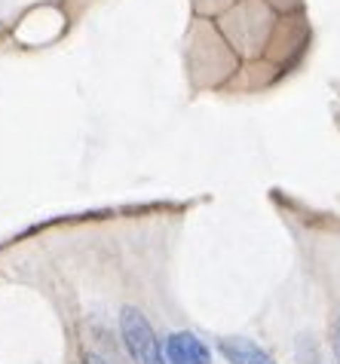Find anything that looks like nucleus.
I'll list each match as a JSON object with an SVG mask.
<instances>
[{
  "instance_id": "1",
  "label": "nucleus",
  "mask_w": 340,
  "mask_h": 364,
  "mask_svg": "<svg viewBox=\"0 0 340 364\" xmlns=\"http://www.w3.org/2000/svg\"><path fill=\"white\" fill-rule=\"evenodd\" d=\"M119 337H123V346L135 364H169L151 321H147L142 309L135 306L119 309Z\"/></svg>"
},
{
  "instance_id": "2",
  "label": "nucleus",
  "mask_w": 340,
  "mask_h": 364,
  "mask_svg": "<svg viewBox=\"0 0 340 364\" xmlns=\"http://www.w3.org/2000/svg\"><path fill=\"white\" fill-rule=\"evenodd\" d=\"M166 361L169 364H212V349L196 333L175 331L166 337Z\"/></svg>"
},
{
  "instance_id": "3",
  "label": "nucleus",
  "mask_w": 340,
  "mask_h": 364,
  "mask_svg": "<svg viewBox=\"0 0 340 364\" xmlns=\"http://www.w3.org/2000/svg\"><path fill=\"white\" fill-rule=\"evenodd\" d=\"M218 346H221L224 358L230 364H276L257 343L245 340V337H227V340L218 343Z\"/></svg>"
},
{
  "instance_id": "4",
  "label": "nucleus",
  "mask_w": 340,
  "mask_h": 364,
  "mask_svg": "<svg viewBox=\"0 0 340 364\" xmlns=\"http://www.w3.org/2000/svg\"><path fill=\"white\" fill-rule=\"evenodd\" d=\"M331 346H334V358H337V364H340V316H337V321H334V333H331Z\"/></svg>"
},
{
  "instance_id": "5",
  "label": "nucleus",
  "mask_w": 340,
  "mask_h": 364,
  "mask_svg": "<svg viewBox=\"0 0 340 364\" xmlns=\"http://www.w3.org/2000/svg\"><path fill=\"white\" fill-rule=\"evenodd\" d=\"M86 364H107V361H102L98 355H89V358H86Z\"/></svg>"
}]
</instances>
